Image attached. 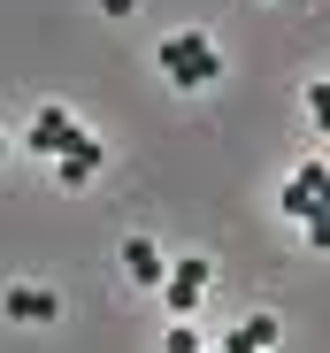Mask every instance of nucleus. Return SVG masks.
Wrapping results in <instances>:
<instances>
[{
	"instance_id": "5",
	"label": "nucleus",
	"mask_w": 330,
	"mask_h": 353,
	"mask_svg": "<svg viewBox=\"0 0 330 353\" xmlns=\"http://www.w3.org/2000/svg\"><path fill=\"white\" fill-rule=\"evenodd\" d=\"M70 139H77V115H70V108H39V123H31V154H46V161H54Z\"/></svg>"
},
{
	"instance_id": "13",
	"label": "nucleus",
	"mask_w": 330,
	"mask_h": 353,
	"mask_svg": "<svg viewBox=\"0 0 330 353\" xmlns=\"http://www.w3.org/2000/svg\"><path fill=\"white\" fill-rule=\"evenodd\" d=\"M223 353H254V345H238V338H223Z\"/></svg>"
},
{
	"instance_id": "6",
	"label": "nucleus",
	"mask_w": 330,
	"mask_h": 353,
	"mask_svg": "<svg viewBox=\"0 0 330 353\" xmlns=\"http://www.w3.org/2000/svg\"><path fill=\"white\" fill-rule=\"evenodd\" d=\"M8 315H16V323H54V315H62V292L16 284V292H8Z\"/></svg>"
},
{
	"instance_id": "1",
	"label": "nucleus",
	"mask_w": 330,
	"mask_h": 353,
	"mask_svg": "<svg viewBox=\"0 0 330 353\" xmlns=\"http://www.w3.org/2000/svg\"><path fill=\"white\" fill-rule=\"evenodd\" d=\"M161 77H169L177 92H200L223 77V54H215L200 31H177V39H161Z\"/></svg>"
},
{
	"instance_id": "3",
	"label": "nucleus",
	"mask_w": 330,
	"mask_h": 353,
	"mask_svg": "<svg viewBox=\"0 0 330 353\" xmlns=\"http://www.w3.org/2000/svg\"><path fill=\"white\" fill-rule=\"evenodd\" d=\"M92 169H100V139H92V131H77L62 154H54V176H62L70 192H77V185H92Z\"/></svg>"
},
{
	"instance_id": "12",
	"label": "nucleus",
	"mask_w": 330,
	"mask_h": 353,
	"mask_svg": "<svg viewBox=\"0 0 330 353\" xmlns=\"http://www.w3.org/2000/svg\"><path fill=\"white\" fill-rule=\"evenodd\" d=\"M100 8H107V16H131V0H100Z\"/></svg>"
},
{
	"instance_id": "4",
	"label": "nucleus",
	"mask_w": 330,
	"mask_h": 353,
	"mask_svg": "<svg viewBox=\"0 0 330 353\" xmlns=\"http://www.w3.org/2000/svg\"><path fill=\"white\" fill-rule=\"evenodd\" d=\"M315 200H330V169H322V161H307V169H300V176H292V185H285V192H277V208H285V215H292V223H300V215H307V208H315Z\"/></svg>"
},
{
	"instance_id": "7",
	"label": "nucleus",
	"mask_w": 330,
	"mask_h": 353,
	"mask_svg": "<svg viewBox=\"0 0 330 353\" xmlns=\"http://www.w3.org/2000/svg\"><path fill=\"white\" fill-rule=\"evenodd\" d=\"M123 269H131L146 292H161V276H169V261L154 254V239H123Z\"/></svg>"
},
{
	"instance_id": "2",
	"label": "nucleus",
	"mask_w": 330,
	"mask_h": 353,
	"mask_svg": "<svg viewBox=\"0 0 330 353\" xmlns=\"http://www.w3.org/2000/svg\"><path fill=\"white\" fill-rule=\"evenodd\" d=\"M200 292H207V261H177L169 276H161V300H169V315H177V323L200 307Z\"/></svg>"
},
{
	"instance_id": "9",
	"label": "nucleus",
	"mask_w": 330,
	"mask_h": 353,
	"mask_svg": "<svg viewBox=\"0 0 330 353\" xmlns=\"http://www.w3.org/2000/svg\"><path fill=\"white\" fill-rule=\"evenodd\" d=\"M300 223H307V246H322V254H330V200H315Z\"/></svg>"
},
{
	"instance_id": "8",
	"label": "nucleus",
	"mask_w": 330,
	"mask_h": 353,
	"mask_svg": "<svg viewBox=\"0 0 330 353\" xmlns=\"http://www.w3.org/2000/svg\"><path fill=\"white\" fill-rule=\"evenodd\" d=\"M231 338H238V345H254V353H269V345H277V315H254V323H238Z\"/></svg>"
},
{
	"instance_id": "11",
	"label": "nucleus",
	"mask_w": 330,
	"mask_h": 353,
	"mask_svg": "<svg viewBox=\"0 0 330 353\" xmlns=\"http://www.w3.org/2000/svg\"><path fill=\"white\" fill-rule=\"evenodd\" d=\"M169 353H200V338H192V330L177 323V330H169Z\"/></svg>"
},
{
	"instance_id": "10",
	"label": "nucleus",
	"mask_w": 330,
	"mask_h": 353,
	"mask_svg": "<svg viewBox=\"0 0 330 353\" xmlns=\"http://www.w3.org/2000/svg\"><path fill=\"white\" fill-rule=\"evenodd\" d=\"M307 115H315V123H322V131H330V77H322V85H315V92H307Z\"/></svg>"
},
{
	"instance_id": "14",
	"label": "nucleus",
	"mask_w": 330,
	"mask_h": 353,
	"mask_svg": "<svg viewBox=\"0 0 330 353\" xmlns=\"http://www.w3.org/2000/svg\"><path fill=\"white\" fill-rule=\"evenodd\" d=\"M0 154H8V139H0Z\"/></svg>"
}]
</instances>
